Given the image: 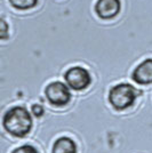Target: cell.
Instances as JSON below:
<instances>
[{
	"mask_svg": "<svg viewBox=\"0 0 152 153\" xmlns=\"http://www.w3.org/2000/svg\"><path fill=\"white\" fill-rule=\"evenodd\" d=\"M139 95V91L129 83H119L110 89L109 101L115 110H125L132 106Z\"/></svg>",
	"mask_w": 152,
	"mask_h": 153,
	"instance_id": "7a4b0ae2",
	"label": "cell"
},
{
	"mask_svg": "<svg viewBox=\"0 0 152 153\" xmlns=\"http://www.w3.org/2000/svg\"><path fill=\"white\" fill-rule=\"evenodd\" d=\"M32 112H33V114L36 115V117H41V115L44 114V108H42V105L34 104L32 106Z\"/></svg>",
	"mask_w": 152,
	"mask_h": 153,
	"instance_id": "8fae6325",
	"label": "cell"
},
{
	"mask_svg": "<svg viewBox=\"0 0 152 153\" xmlns=\"http://www.w3.org/2000/svg\"><path fill=\"white\" fill-rule=\"evenodd\" d=\"M51 153H77V145L69 137H61L55 140Z\"/></svg>",
	"mask_w": 152,
	"mask_h": 153,
	"instance_id": "52a82bcc",
	"label": "cell"
},
{
	"mask_svg": "<svg viewBox=\"0 0 152 153\" xmlns=\"http://www.w3.org/2000/svg\"><path fill=\"white\" fill-rule=\"evenodd\" d=\"M10 5L19 10H24V9H30L37 5L38 0H9Z\"/></svg>",
	"mask_w": 152,
	"mask_h": 153,
	"instance_id": "ba28073f",
	"label": "cell"
},
{
	"mask_svg": "<svg viewBox=\"0 0 152 153\" xmlns=\"http://www.w3.org/2000/svg\"><path fill=\"white\" fill-rule=\"evenodd\" d=\"M2 125L8 134L15 137H24L32 127V118L23 106H15L8 110L2 119Z\"/></svg>",
	"mask_w": 152,
	"mask_h": 153,
	"instance_id": "6da1fadb",
	"label": "cell"
},
{
	"mask_svg": "<svg viewBox=\"0 0 152 153\" xmlns=\"http://www.w3.org/2000/svg\"><path fill=\"white\" fill-rule=\"evenodd\" d=\"M12 153H38V151L31 145H23L15 149Z\"/></svg>",
	"mask_w": 152,
	"mask_h": 153,
	"instance_id": "30bf717a",
	"label": "cell"
},
{
	"mask_svg": "<svg viewBox=\"0 0 152 153\" xmlns=\"http://www.w3.org/2000/svg\"><path fill=\"white\" fill-rule=\"evenodd\" d=\"M64 79L72 89L83 90L90 85V74L85 68L81 66H73L65 72Z\"/></svg>",
	"mask_w": 152,
	"mask_h": 153,
	"instance_id": "277c9868",
	"label": "cell"
},
{
	"mask_svg": "<svg viewBox=\"0 0 152 153\" xmlns=\"http://www.w3.org/2000/svg\"><path fill=\"white\" fill-rule=\"evenodd\" d=\"M133 80L139 85L152 83V58L143 61L133 72Z\"/></svg>",
	"mask_w": 152,
	"mask_h": 153,
	"instance_id": "8992f818",
	"label": "cell"
},
{
	"mask_svg": "<svg viewBox=\"0 0 152 153\" xmlns=\"http://www.w3.org/2000/svg\"><path fill=\"white\" fill-rule=\"evenodd\" d=\"M120 0H97L95 12L102 19H111L120 12Z\"/></svg>",
	"mask_w": 152,
	"mask_h": 153,
	"instance_id": "5b68a950",
	"label": "cell"
},
{
	"mask_svg": "<svg viewBox=\"0 0 152 153\" xmlns=\"http://www.w3.org/2000/svg\"><path fill=\"white\" fill-rule=\"evenodd\" d=\"M45 94L49 103L55 106H63L71 100V93L68 86L61 81H54L49 83L46 87Z\"/></svg>",
	"mask_w": 152,
	"mask_h": 153,
	"instance_id": "3957f363",
	"label": "cell"
},
{
	"mask_svg": "<svg viewBox=\"0 0 152 153\" xmlns=\"http://www.w3.org/2000/svg\"><path fill=\"white\" fill-rule=\"evenodd\" d=\"M9 36V27L7 24L6 19L0 16V40H5Z\"/></svg>",
	"mask_w": 152,
	"mask_h": 153,
	"instance_id": "9c48e42d",
	"label": "cell"
}]
</instances>
